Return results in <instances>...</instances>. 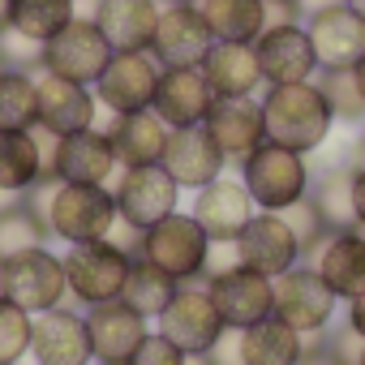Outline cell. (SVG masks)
I'll return each mask as SVG.
<instances>
[{"label": "cell", "mask_w": 365, "mask_h": 365, "mask_svg": "<svg viewBox=\"0 0 365 365\" xmlns=\"http://www.w3.org/2000/svg\"><path fill=\"white\" fill-rule=\"evenodd\" d=\"M241 185L250 190L254 207L258 211H275L284 215L288 207H297L309 185H314V168H309V155H297L288 146H275V142H262L258 150H250L241 159Z\"/></svg>", "instance_id": "4"}, {"label": "cell", "mask_w": 365, "mask_h": 365, "mask_svg": "<svg viewBox=\"0 0 365 365\" xmlns=\"http://www.w3.org/2000/svg\"><path fill=\"white\" fill-rule=\"evenodd\" d=\"M211 108H215V91H211L202 65H172V69L159 73V91H155L150 112H155L168 129L202 125Z\"/></svg>", "instance_id": "17"}, {"label": "cell", "mask_w": 365, "mask_h": 365, "mask_svg": "<svg viewBox=\"0 0 365 365\" xmlns=\"http://www.w3.org/2000/svg\"><path fill=\"white\" fill-rule=\"evenodd\" d=\"M61 258H65L69 297H73L82 309L120 301L125 279H129V267H133V250H129V245H120L116 237H103V241L69 245Z\"/></svg>", "instance_id": "5"}, {"label": "cell", "mask_w": 365, "mask_h": 365, "mask_svg": "<svg viewBox=\"0 0 365 365\" xmlns=\"http://www.w3.org/2000/svg\"><path fill=\"white\" fill-rule=\"evenodd\" d=\"M176 288H180V284H176L172 275H163L155 262H146V258L133 254V267H129V279H125L120 301H125L129 309H138L142 318H159V314L172 305Z\"/></svg>", "instance_id": "33"}, {"label": "cell", "mask_w": 365, "mask_h": 365, "mask_svg": "<svg viewBox=\"0 0 365 365\" xmlns=\"http://www.w3.org/2000/svg\"><path fill=\"white\" fill-rule=\"evenodd\" d=\"M185 356H190V352H180L163 331H146V339L133 348L129 365H185Z\"/></svg>", "instance_id": "40"}, {"label": "cell", "mask_w": 365, "mask_h": 365, "mask_svg": "<svg viewBox=\"0 0 365 365\" xmlns=\"http://www.w3.org/2000/svg\"><path fill=\"white\" fill-rule=\"evenodd\" d=\"M352 172L356 163H331L327 172H314V185H309V202L314 211L327 220L331 232H348L356 228V211H352Z\"/></svg>", "instance_id": "31"}, {"label": "cell", "mask_w": 365, "mask_h": 365, "mask_svg": "<svg viewBox=\"0 0 365 365\" xmlns=\"http://www.w3.org/2000/svg\"><path fill=\"white\" fill-rule=\"evenodd\" d=\"M202 284H207L228 331H245V327L275 314V279L254 271V267H241L237 258L228 267H211Z\"/></svg>", "instance_id": "8"}, {"label": "cell", "mask_w": 365, "mask_h": 365, "mask_svg": "<svg viewBox=\"0 0 365 365\" xmlns=\"http://www.w3.org/2000/svg\"><path fill=\"white\" fill-rule=\"evenodd\" d=\"M344 5H348V9H352V14H356L361 22H365V0H344Z\"/></svg>", "instance_id": "51"}, {"label": "cell", "mask_w": 365, "mask_h": 365, "mask_svg": "<svg viewBox=\"0 0 365 365\" xmlns=\"http://www.w3.org/2000/svg\"><path fill=\"white\" fill-rule=\"evenodd\" d=\"M262 18H267V31L271 26H292V22H305L297 0H262Z\"/></svg>", "instance_id": "42"}, {"label": "cell", "mask_w": 365, "mask_h": 365, "mask_svg": "<svg viewBox=\"0 0 365 365\" xmlns=\"http://www.w3.org/2000/svg\"><path fill=\"white\" fill-rule=\"evenodd\" d=\"M309 267L322 275V284L339 301H352L356 292H365V232L361 228L331 232L318 245V254L309 258Z\"/></svg>", "instance_id": "26"}, {"label": "cell", "mask_w": 365, "mask_h": 365, "mask_svg": "<svg viewBox=\"0 0 365 365\" xmlns=\"http://www.w3.org/2000/svg\"><path fill=\"white\" fill-rule=\"evenodd\" d=\"M254 52H258V69H262L267 86H292V82H314L318 78V56H314L305 22L262 31L254 39Z\"/></svg>", "instance_id": "15"}, {"label": "cell", "mask_w": 365, "mask_h": 365, "mask_svg": "<svg viewBox=\"0 0 365 365\" xmlns=\"http://www.w3.org/2000/svg\"><path fill=\"white\" fill-rule=\"evenodd\" d=\"M254 215H258V207H254L250 190L241 185V176H228L224 172L220 180H211L207 190L194 194V220L202 224V232L215 245H232Z\"/></svg>", "instance_id": "20"}, {"label": "cell", "mask_w": 365, "mask_h": 365, "mask_svg": "<svg viewBox=\"0 0 365 365\" xmlns=\"http://www.w3.org/2000/svg\"><path fill=\"white\" fill-rule=\"evenodd\" d=\"M159 73H163V65L150 52H116L108 61V69L99 73V82H95V99L112 116L150 112L155 91H159Z\"/></svg>", "instance_id": "12"}, {"label": "cell", "mask_w": 365, "mask_h": 365, "mask_svg": "<svg viewBox=\"0 0 365 365\" xmlns=\"http://www.w3.org/2000/svg\"><path fill=\"white\" fill-rule=\"evenodd\" d=\"M262 125L267 142L288 146L297 155H314L327 146L335 129V112L318 82H292V86H267L262 95Z\"/></svg>", "instance_id": "2"}, {"label": "cell", "mask_w": 365, "mask_h": 365, "mask_svg": "<svg viewBox=\"0 0 365 365\" xmlns=\"http://www.w3.org/2000/svg\"><path fill=\"white\" fill-rule=\"evenodd\" d=\"M356 365H365V348H361V361H356Z\"/></svg>", "instance_id": "55"}, {"label": "cell", "mask_w": 365, "mask_h": 365, "mask_svg": "<svg viewBox=\"0 0 365 365\" xmlns=\"http://www.w3.org/2000/svg\"><path fill=\"white\" fill-rule=\"evenodd\" d=\"M202 129L211 133V142L224 150L228 163H241L250 150H258L267 142L262 99H254V95H245V99H215V108L207 112Z\"/></svg>", "instance_id": "23"}, {"label": "cell", "mask_w": 365, "mask_h": 365, "mask_svg": "<svg viewBox=\"0 0 365 365\" xmlns=\"http://www.w3.org/2000/svg\"><path fill=\"white\" fill-rule=\"evenodd\" d=\"M305 31H309L318 69H352L365 56V22L348 5L309 14L305 18Z\"/></svg>", "instance_id": "24"}, {"label": "cell", "mask_w": 365, "mask_h": 365, "mask_svg": "<svg viewBox=\"0 0 365 365\" xmlns=\"http://www.w3.org/2000/svg\"><path fill=\"white\" fill-rule=\"evenodd\" d=\"M202 9L215 43H254L267 31L262 0H194Z\"/></svg>", "instance_id": "32"}, {"label": "cell", "mask_w": 365, "mask_h": 365, "mask_svg": "<svg viewBox=\"0 0 365 365\" xmlns=\"http://www.w3.org/2000/svg\"><path fill=\"white\" fill-rule=\"evenodd\" d=\"M185 365H215V361H211V352H190Z\"/></svg>", "instance_id": "48"}, {"label": "cell", "mask_w": 365, "mask_h": 365, "mask_svg": "<svg viewBox=\"0 0 365 365\" xmlns=\"http://www.w3.org/2000/svg\"><path fill=\"white\" fill-rule=\"evenodd\" d=\"M31 361L35 365H95V356H91V331H86V309L56 305L48 314H35Z\"/></svg>", "instance_id": "14"}, {"label": "cell", "mask_w": 365, "mask_h": 365, "mask_svg": "<svg viewBox=\"0 0 365 365\" xmlns=\"http://www.w3.org/2000/svg\"><path fill=\"white\" fill-rule=\"evenodd\" d=\"M211 361H215V365H245V356H241V339H237V331H224V335L215 339V348H211Z\"/></svg>", "instance_id": "43"}, {"label": "cell", "mask_w": 365, "mask_h": 365, "mask_svg": "<svg viewBox=\"0 0 365 365\" xmlns=\"http://www.w3.org/2000/svg\"><path fill=\"white\" fill-rule=\"evenodd\" d=\"M335 112V125H365V95L356 86V73L352 69H318L314 78Z\"/></svg>", "instance_id": "37"}, {"label": "cell", "mask_w": 365, "mask_h": 365, "mask_svg": "<svg viewBox=\"0 0 365 365\" xmlns=\"http://www.w3.org/2000/svg\"><path fill=\"white\" fill-rule=\"evenodd\" d=\"M86 331H91L95 365H108V361H129L133 356V348L150 331V318H142L125 301H108V305H91L86 309Z\"/></svg>", "instance_id": "25"}, {"label": "cell", "mask_w": 365, "mask_h": 365, "mask_svg": "<svg viewBox=\"0 0 365 365\" xmlns=\"http://www.w3.org/2000/svg\"><path fill=\"white\" fill-rule=\"evenodd\" d=\"M91 18L108 35L112 52H150L159 26V0H95Z\"/></svg>", "instance_id": "27"}, {"label": "cell", "mask_w": 365, "mask_h": 365, "mask_svg": "<svg viewBox=\"0 0 365 365\" xmlns=\"http://www.w3.org/2000/svg\"><path fill=\"white\" fill-rule=\"evenodd\" d=\"M0 69H5V65H0Z\"/></svg>", "instance_id": "57"}, {"label": "cell", "mask_w": 365, "mask_h": 365, "mask_svg": "<svg viewBox=\"0 0 365 365\" xmlns=\"http://www.w3.org/2000/svg\"><path fill=\"white\" fill-rule=\"evenodd\" d=\"M163 5H194V0H163Z\"/></svg>", "instance_id": "53"}, {"label": "cell", "mask_w": 365, "mask_h": 365, "mask_svg": "<svg viewBox=\"0 0 365 365\" xmlns=\"http://www.w3.org/2000/svg\"><path fill=\"white\" fill-rule=\"evenodd\" d=\"M202 73L215 99H245V95H258L262 86L254 43H211V52L202 56Z\"/></svg>", "instance_id": "28"}, {"label": "cell", "mask_w": 365, "mask_h": 365, "mask_svg": "<svg viewBox=\"0 0 365 365\" xmlns=\"http://www.w3.org/2000/svg\"><path fill=\"white\" fill-rule=\"evenodd\" d=\"M352 163H365V125H361V138H356V159Z\"/></svg>", "instance_id": "50"}, {"label": "cell", "mask_w": 365, "mask_h": 365, "mask_svg": "<svg viewBox=\"0 0 365 365\" xmlns=\"http://www.w3.org/2000/svg\"><path fill=\"white\" fill-rule=\"evenodd\" d=\"M155 322H159V331H163L180 352H211L215 339L228 331L202 279H198V284H180L176 297H172V305H168Z\"/></svg>", "instance_id": "13"}, {"label": "cell", "mask_w": 365, "mask_h": 365, "mask_svg": "<svg viewBox=\"0 0 365 365\" xmlns=\"http://www.w3.org/2000/svg\"><path fill=\"white\" fill-rule=\"evenodd\" d=\"M26 202L43 215L52 241L82 245V241H103L120 228L116 220V198L112 185H73V180H39L26 194Z\"/></svg>", "instance_id": "1"}, {"label": "cell", "mask_w": 365, "mask_h": 365, "mask_svg": "<svg viewBox=\"0 0 365 365\" xmlns=\"http://www.w3.org/2000/svg\"><path fill=\"white\" fill-rule=\"evenodd\" d=\"M335 309H339V297L322 284V275H318L309 262H297L292 271H284V275L275 279V314H279L288 327H297L305 339L331 331V327H335V322H331Z\"/></svg>", "instance_id": "10"}, {"label": "cell", "mask_w": 365, "mask_h": 365, "mask_svg": "<svg viewBox=\"0 0 365 365\" xmlns=\"http://www.w3.org/2000/svg\"><path fill=\"white\" fill-rule=\"evenodd\" d=\"M78 18V0H14V31L31 43H48Z\"/></svg>", "instance_id": "36"}, {"label": "cell", "mask_w": 365, "mask_h": 365, "mask_svg": "<svg viewBox=\"0 0 365 365\" xmlns=\"http://www.w3.org/2000/svg\"><path fill=\"white\" fill-rule=\"evenodd\" d=\"M108 365H129V361H108Z\"/></svg>", "instance_id": "54"}, {"label": "cell", "mask_w": 365, "mask_h": 365, "mask_svg": "<svg viewBox=\"0 0 365 365\" xmlns=\"http://www.w3.org/2000/svg\"><path fill=\"white\" fill-rule=\"evenodd\" d=\"M116 146L99 125L56 138V150L48 159V180H73V185H108V180H116Z\"/></svg>", "instance_id": "11"}, {"label": "cell", "mask_w": 365, "mask_h": 365, "mask_svg": "<svg viewBox=\"0 0 365 365\" xmlns=\"http://www.w3.org/2000/svg\"><path fill=\"white\" fill-rule=\"evenodd\" d=\"M237 339H241L245 365H297L301 352H305V335L297 327H288L279 314L237 331Z\"/></svg>", "instance_id": "30"}, {"label": "cell", "mask_w": 365, "mask_h": 365, "mask_svg": "<svg viewBox=\"0 0 365 365\" xmlns=\"http://www.w3.org/2000/svg\"><path fill=\"white\" fill-rule=\"evenodd\" d=\"M215 35L202 18L198 5H163L159 9V26L150 39V56L172 69V65H202V56L211 52Z\"/></svg>", "instance_id": "18"}, {"label": "cell", "mask_w": 365, "mask_h": 365, "mask_svg": "<svg viewBox=\"0 0 365 365\" xmlns=\"http://www.w3.org/2000/svg\"><path fill=\"white\" fill-rule=\"evenodd\" d=\"M39 125V78L31 69H0V129Z\"/></svg>", "instance_id": "34"}, {"label": "cell", "mask_w": 365, "mask_h": 365, "mask_svg": "<svg viewBox=\"0 0 365 365\" xmlns=\"http://www.w3.org/2000/svg\"><path fill=\"white\" fill-rule=\"evenodd\" d=\"M352 73H356V86H361V95H365V56L352 65Z\"/></svg>", "instance_id": "49"}, {"label": "cell", "mask_w": 365, "mask_h": 365, "mask_svg": "<svg viewBox=\"0 0 365 365\" xmlns=\"http://www.w3.org/2000/svg\"><path fill=\"white\" fill-rule=\"evenodd\" d=\"M297 365H352V361L335 348L331 331H322V335L305 339V352H301V361H297Z\"/></svg>", "instance_id": "41"}, {"label": "cell", "mask_w": 365, "mask_h": 365, "mask_svg": "<svg viewBox=\"0 0 365 365\" xmlns=\"http://www.w3.org/2000/svg\"><path fill=\"white\" fill-rule=\"evenodd\" d=\"M48 129H0V190L26 198L39 180H48V155H52Z\"/></svg>", "instance_id": "21"}, {"label": "cell", "mask_w": 365, "mask_h": 365, "mask_svg": "<svg viewBox=\"0 0 365 365\" xmlns=\"http://www.w3.org/2000/svg\"><path fill=\"white\" fill-rule=\"evenodd\" d=\"M168 125L155 112H125L108 120V138L116 146L120 168H142V163H159L163 146H168Z\"/></svg>", "instance_id": "29"}, {"label": "cell", "mask_w": 365, "mask_h": 365, "mask_svg": "<svg viewBox=\"0 0 365 365\" xmlns=\"http://www.w3.org/2000/svg\"><path fill=\"white\" fill-rule=\"evenodd\" d=\"M352 211H356V228L365 232V163H356L352 172Z\"/></svg>", "instance_id": "44"}, {"label": "cell", "mask_w": 365, "mask_h": 365, "mask_svg": "<svg viewBox=\"0 0 365 365\" xmlns=\"http://www.w3.org/2000/svg\"><path fill=\"white\" fill-rule=\"evenodd\" d=\"M35 78H39V129H48L52 138H65V133L91 129V125L99 120L95 86L69 82V78L43 73V69H39Z\"/></svg>", "instance_id": "22"}, {"label": "cell", "mask_w": 365, "mask_h": 365, "mask_svg": "<svg viewBox=\"0 0 365 365\" xmlns=\"http://www.w3.org/2000/svg\"><path fill=\"white\" fill-rule=\"evenodd\" d=\"M133 254L146 258V262H155L176 284H198L211 271L215 241L202 232V224L194 220V211H172L168 220H159L155 228H146L133 241Z\"/></svg>", "instance_id": "3"}, {"label": "cell", "mask_w": 365, "mask_h": 365, "mask_svg": "<svg viewBox=\"0 0 365 365\" xmlns=\"http://www.w3.org/2000/svg\"><path fill=\"white\" fill-rule=\"evenodd\" d=\"M168 176L176 180L180 190H207L211 180H220L228 172V159L224 150L211 142V133L202 125H190V129H172L168 133V146H163V159Z\"/></svg>", "instance_id": "19"}, {"label": "cell", "mask_w": 365, "mask_h": 365, "mask_svg": "<svg viewBox=\"0 0 365 365\" xmlns=\"http://www.w3.org/2000/svg\"><path fill=\"white\" fill-rule=\"evenodd\" d=\"M14 31V0H0V35Z\"/></svg>", "instance_id": "47"}, {"label": "cell", "mask_w": 365, "mask_h": 365, "mask_svg": "<svg viewBox=\"0 0 365 365\" xmlns=\"http://www.w3.org/2000/svg\"><path fill=\"white\" fill-rule=\"evenodd\" d=\"M284 220H288V228H292V237H297V245H301V258H305V262H309V258L318 254V245L331 237V228H327V220L314 211L309 194H305L297 207H288V211H284Z\"/></svg>", "instance_id": "39"}, {"label": "cell", "mask_w": 365, "mask_h": 365, "mask_svg": "<svg viewBox=\"0 0 365 365\" xmlns=\"http://www.w3.org/2000/svg\"><path fill=\"white\" fill-rule=\"evenodd\" d=\"M48 241H52V232H48L43 215L26 198H18V202H9L0 211V262H9V258H18L26 250H43Z\"/></svg>", "instance_id": "35"}, {"label": "cell", "mask_w": 365, "mask_h": 365, "mask_svg": "<svg viewBox=\"0 0 365 365\" xmlns=\"http://www.w3.org/2000/svg\"><path fill=\"white\" fill-rule=\"evenodd\" d=\"M112 56L116 52H112L108 35L99 31V22L78 14L61 35H52L39 48V69L56 73V78H69V82H82V86H95Z\"/></svg>", "instance_id": "9"}, {"label": "cell", "mask_w": 365, "mask_h": 365, "mask_svg": "<svg viewBox=\"0 0 365 365\" xmlns=\"http://www.w3.org/2000/svg\"><path fill=\"white\" fill-rule=\"evenodd\" d=\"M301 5V14L309 18V14H322V9H335V5H344V0H297Z\"/></svg>", "instance_id": "46"}, {"label": "cell", "mask_w": 365, "mask_h": 365, "mask_svg": "<svg viewBox=\"0 0 365 365\" xmlns=\"http://www.w3.org/2000/svg\"><path fill=\"white\" fill-rule=\"evenodd\" d=\"M180 190L168 176L163 163H142V168H120L112 180V198H116V220L125 232L142 237L172 211H180Z\"/></svg>", "instance_id": "6"}, {"label": "cell", "mask_w": 365, "mask_h": 365, "mask_svg": "<svg viewBox=\"0 0 365 365\" xmlns=\"http://www.w3.org/2000/svg\"><path fill=\"white\" fill-rule=\"evenodd\" d=\"M31 327H35V314H26L9 297H0V365L31 356Z\"/></svg>", "instance_id": "38"}, {"label": "cell", "mask_w": 365, "mask_h": 365, "mask_svg": "<svg viewBox=\"0 0 365 365\" xmlns=\"http://www.w3.org/2000/svg\"><path fill=\"white\" fill-rule=\"evenodd\" d=\"M232 254H237L241 267H254V271H262L271 279H279L284 271H292L297 262H305L301 245H297V237L288 228V220L275 215V211H258L245 224V232L232 241Z\"/></svg>", "instance_id": "16"}, {"label": "cell", "mask_w": 365, "mask_h": 365, "mask_svg": "<svg viewBox=\"0 0 365 365\" xmlns=\"http://www.w3.org/2000/svg\"><path fill=\"white\" fill-rule=\"evenodd\" d=\"M344 322H348V327H352V331L365 339V292H356V297L348 301V314H344Z\"/></svg>", "instance_id": "45"}, {"label": "cell", "mask_w": 365, "mask_h": 365, "mask_svg": "<svg viewBox=\"0 0 365 365\" xmlns=\"http://www.w3.org/2000/svg\"><path fill=\"white\" fill-rule=\"evenodd\" d=\"M0 297H9L26 314H48L56 305H69L65 258H56L43 245V250H26L9 262H0Z\"/></svg>", "instance_id": "7"}, {"label": "cell", "mask_w": 365, "mask_h": 365, "mask_svg": "<svg viewBox=\"0 0 365 365\" xmlns=\"http://www.w3.org/2000/svg\"><path fill=\"white\" fill-rule=\"evenodd\" d=\"M9 202H18V198H14V194H5V190H0V211H5Z\"/></svg>", "instance_id": "52"}, {"label": "cell", "mask_w": 365, "mask_h": 365, "mask_svg": "<svg viewBox=\"0 0 365 365\" xmlns=\"http://www.w3.org/2000/svg\"><path fill=\"white\" fill-rule=\"evenodd\" d=\"M14 365H35V361H14Z\"/></svg>", "instance_id": "56"}]
</instances>
